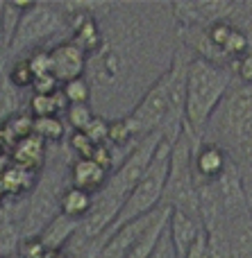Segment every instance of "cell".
<instances>
[{"instance_id": "13", "label": "cell", "mask_w": 252, "mask_h": 258, "mask_svg": "<svg viewBox=\"0 0 252 258\" xmlns=\"http://www.w3.org/2000/svg\"><path fill=\"white\" fill-rule=\"evenodd\" d=\"M45 154H48V143L41 136L32 134L25 141L16 143L12 147V163L18 168H25L30 172H39L45 163Z\"/></svg>"}, {"instance_id": "30", "label": "cell", "mask_w": 252, "mask_h": 258, "mask_svg": "<svg viewBox=\"0 0 252 258\" xmlns=\"http://www.w3.org/2000/svg\"><path fill=\"white\" fill-rule=\"evenodd\" d=\"M7 45H0V86H3V82L7 80Z\"/></svg>"}, {"instance_id": "23", "label": "cell", "mask_w": 252, "mask_h": 258, "mask_svg": "<svg viewBox=\"0 0 252 258\" xmlns=\"http://www.w3.org/2000/svg\"><path fill=\"white\" fill-rule=\"evenodd\" d=\"M30 113L32 118H48V116H57L59 111V104L57 98L53 95H32L30 100Z\"/></svg>"}, {"instance_id": "22", "label": "cell", "mask_w": 252, "mask_h": 258, "mask_svg": "<svg viewBox=\"0 0 252 258\" xmlns=\"http://www.w3.org/2000/svg\"><path fill=\"white\" fill-rule=\"evenodd\" d=\"M93 118H95V113L91 109V104H71L66 111V120L73 127V132H84Z\"/></svg>"}, {"instance_id": "25", "label": "cell", "mask_w": 252, "mask_h": 258, "mask_svg": "<svg viewBox=\"0 0 252 258\" xmlns=\"http://www.w3.org/2000/svg\"><path fill=\"white\" fill-rule=\"evenodd\" d=\"M84 134L95 143V145H105L109 141V120L103 116H95L91 125L84 129Z\"/></svg>"}, {"instance_id": "18", "label": "cell", "mask_w": 252, "mask_h": 258, "mask_svg": "<svg viewBox=\"0 0 252 258\" xmlns=\"http://www.w3.org/2000/svg\"><path fill=\"white\" fill-rule=\"evenodd\" d=\"M34 134L43 138L45 143H62L66 136V127H64L59 116L34 118Z\"/></svg>"}, {"instance_id": "11", "label": "cell", "mask_w": 252, "mask_h": 258, "mask_svg": "<svg viewBox=\"0 0 252 258\" xmlns=\"http://www.w3.org/2000/svg\"><path fill=\"white\" fill-rule=\"evenodd\" d=\"M82 227V220H75V218H68V215L59 213L48 227L43 229V233L39 236L41 245L45 247L48 254H55V251H64L68 245L73 242V238L77 236Z\"/></svg>"}, {"instance_id": "17", "label": "cell", "mask_w": 252, "mask_h": 258, "mask_svg": "<svg viewBox=\"0 0 252 258\" xmlns=\"http://www.w3.org/2000/svg\"><path fill=\"white\" fill-rule=\"evenodd\" d=\"M21 91L9 82V77L3 82L0 86V125H5L7 120H12L14 116H18V109H21Z\"/></svg>"}, {"instance_id": "24", "label": "cell", "mask_w": 252, "mask_h": 258, "mask_svg": "<svg viewBox=\"0 0 252 258\" xmlns=\"http://www.w3.org/2000/svg\"><path fill=\"white\" fill-rule=\"evenodd\" d=\"M68 143H71V150L77 154V159H91L95 147H98L84 132H73L71 138H68Z\"/></svg>"}, {"instance_id": "8", "label": "cell", "mask_w": 252, "mask_h": 258, "mask_svg": "<svg viewBox=\"0 0 252 258\" xmlns=\"http://www.w3.org/2000/svg\"><path fill=\"white\" fill-rule=\"evenodd\" d=\"M50 68H53V75L62 84H66L71 80L84 77L89 68V54L73 41H62L55 48H50Z\"/></svg>"}, {"instance_id": "1", "label": "cell", "mask_w": 252, "mask_h": 258, "mask_svg": "<svg viewBox=\"0 0 252 258\" xmlns=\"http://www.w3.org/2000/svg\"><path fill=\"white\" fill-rule=\"evenodd\" d=\"M232 86V71L209 59L193 57L186 71V129L193 136H203L216 109L225 102Z\"/></svg>"}, {"instance_id": "20", "label": "cell", "mask_w": 252, "mask_h": 258, "mask_svg": "<svg viewBox=\"0 0 252 258\" xmlns=\"http://www.w3.org/2000/svg\"><path fill=\"white\" fill-rule=\"evenodd\" d=\"M62 91L66 93L71 104H89L91 95H93L91 82L86 80V77H77V80L66 82V84H62Z\"/></svg>"}, {"instance_id": "33", "label": "cell", "mask_w": 252, "mask_h": 258, "mask_svg": "<svg viewBox=\"0 0 252 258\" xmlns=\"http://www.w3.org/2000/svg\"><path fill=\"white\" fill-rule=\"evenodd\" d=\"M245 195H248V202H250V206H252V188L245 186Z\"/></svg>"}, {"instance_id": "2", "label": "cell", "mask_w": 252, "mask_h": 258, "mask_svg": "<svg viewBox=\"0 0 252 258\" xmlns=\"http://www.w3.org/2000/svg\"><path fill=\"white\" fill-rule=\"evenodd\" d=\"M171 154H173V143L164 138L157 147L153 163L148 165L145 174L141 177V181L134 186V190L130 192V197L125 200L118 218L114 220V224L109 227L107 233L121 229L123 224L134 222L139 218L155 213L157 209L164 206V192H166L168 174H171Z\"/></svg>"}, {"instance_id": "21", "label": "cell", "mask_w": 252, "mask_h": 258, "mask_svg": "<svg viewBox=\"0 0 252 258\" xmlns=\"http://www.w3.org/2000/svg\"><path fill=\"white\" fill-rule=\"evenodd\" d=\"M109 145L112 147H121V145H130V143H139L132 134V127L127 122V118H114L109 120Z\"/></svg>"}, {"instance_id": "5", "label": "cell", "mask_w": 252, "mask_h": 258, "mask_svg": "<svg viewBox=\"0 0 252 258\" xmlns=\"http://www.w3.org/2000/svg\"><path fill=\"white\" fill-rule=\"evenodd\" d=\"M68 186H64L62 179L50 174V179H41L39 186L32 192V200L27 204L25 218L21 222V238L34 240L43 233V229L62 213V195Z\"/></svg>"}, {"instance_id": "26", "label": "cell", "mask_w": 252, "mask_h": 258, "mask_svg": "<svg viewBox=\"0 0 252 258\" xmlns=\"http://www.w3.org/2000/svg\"><path fill=\"white\" fill-rule=\"evenodd\" d=\"M27 61H30V68L36 77L53 73V68H50V50H43V48L34 50V52L27 54Z\"/></svg>"}, {"instance_id": "32", "label": "cell", "mask_w": 252, "mask_h": 258, "mask_svg": "<svg viewBox=\"0 0 252 258\" xmlns=\"http://www.w3.org/2000/svg\"><path fill=\"white\" fill-rule=\"evenodd\" d=\"M45 258H71V256H68L66 251H55V254H48Z\"/></svg>"}, {"instance_id": "29", "label": "cell", "mask_w": 252, "mask_h": 258, "mask_svg": "<svg viewBox=\"0 0 252 258\" xmlns=\"http://www.w3.org/2000/svg\"><path fill=\"white\" fill-rule=\"evenodd\" d=\"M186 258H214L212 245H209V233H207V229H205V227H203V231H200L198 240H195L193 247L189 249Z\"/></svg>"}, {"instance_id": "31", "label": "cell", "mask_w": 252, "mask_h": 258, "mask_svg": "<svg viewBox=\"0 0 252 258\" xmlns=\"http://www.w3.org/2000/svg\"><path fill=\"white\" fill-rule=\"evenodd\" d=\"M7 200V190H5V183H3V174H0V204Z\"/></svg>"}, {"instance_id": "28", "label": "cell", "mask_w": 252, "mask_h": 258, "mask_svg": "<svg viewBox=\"0 0 252 258\" xmlns=\"http://www.w3.org/2000/svg\"><path fill=\"white\" fill-rule=\"evenodd\" d=\"M59 89H62V82H59L57 77L53 75V73L36 77L34 84H32V91H34V95H53V93H57Z\"/></svg>"}, {"instance_id": "15", "label": "cell", "mask_w": 252, "mask_h": 258, "mask_svg": "<svg viewBox=\"0 0 252 258\" xmlns=\"http://www.w3.org/2000/svg\"><path fill=\"white\" fill-rule=\"evenodd\" d=\"M232 258H252V222L245 215H239L230 231Z\"/></svg>"}, {"instance_id": "14", "label": "cell", "mask_w": 252, "mask_h": 258, "mask_svg": "<svg viewBox=\"0 0 252 258\" xmlns=\"http://www.w3.org/2000/svg\"><path fill=\"white\" fill-rule=\"evenodd\" d=\"M93 209V195L82 188L75 186H68L62 195V213L68 215V218H75V220H84L86 215L91 213Z\"/></svg>"}, {"instance_id": "4", "label": "cell", "mask_w": 252, "mask_h": 258, "mask_svg": "<svg viewBox=\"0 0 252 258\" xmlns=\"http://www.w3.org/2000/svg\"><path fill=\"white\" fill-rule=\"evenodd\" d=\"M66 18L64 12L55 5H43V3H30L27 9L23 12L21 21H18L16 34H14L12 43H9V52L18 54L27 48H34V45L48 41L50 36H55L57 32L64 30L66 25Z\"/></svg>"}, {"instance_id": "27", "label": "cell", "mask_w": 252, "mask_h": 258, "mask_svg": "<svg viewBox=\"0 0 252 258\" xmlns=\"http://www.w3.org/2000/svg\"><path fill=\"white\" fill-rule=\"evenodd\" d=\"M230 71L236 73V77L241 80V84H252V52H245L241 57H236L230 63Z\"/></svg>"}, {"instance_id": "16", "label": "cell", "mask_w": 252, "mask_h": 258, "mask_svg": "<svg viewBox=\"0 0 252 258\" xmlns=\"http://www.w3.org/2000/svg\"><path fill=\"white\" fill-rule=\"evenodd\" d=\"M36 172H30L25 168H18V165H9L7 170L3 172V183L5 190H7V197H21L25 192H30L34 186Z\"/></svg>"}, {"instance_id": "9", "label": "cell", "mask_w": 252, "mask_h": 258, "mask_svg": "<svg viewBox=\"0 0 252 258\" xmlns=\"http://www.w3.org/2000/svg\"><path fill=\"white\" fill-rule=\"evenodd\" d=\"M200 231H203L200 218L186 213V211L171 209V215H168V238H171L173 247H175L177 258H186L193 242L198 240Z\"/></svg>"}, {"instance_id": "7", "label": "cell", "mask_w": 252, "mask_h": 258, "mask_svg": "<svg viewBox=\"0 0 252 258\" xmlns=\"http://www.w3.org/2000/svg\"><path fill=\"white\" fill-rule=\"evenodd\" d=\"M157 213H159V209L155 211V213L145 215V218H139V220H134V222L123 224L121 229H116V231H112V233H103V236H107V242H105L98 258H127L132 254V249L136 247V242L148 231V227L155 222Z\"/></svg>"}, {"instance_id": "12", "label": "cell", "mask_w": 252, "mask_h": 258, "mask_svg": "<svg viewBox=\"0 0 252 258\" xmlns=\"http://www.w3.org/2000/svg\"><path fill=\"white\" fill-rule=\"evenodd\" d=\"M71 186L98 195L109 181V172L93 159H75L71 165Z\"/></svg>"}, {"instance_id": "6", "label": "cell", "mask_w": 252, "mask_h": 258, "mask_svg": "<svg viewBox=\"0 0 252 258\" xmlns=\"http://www.w3.org/2000/svg\"><path fill=\"white\" fill-rule=\"evenodd\" d=\"M221 127L236 145L252 150V84H241L221 104Z\"/></svg>"}, {"instance_id": "10", "label": "cell", "mask_w": 252, "mask_h": 258, "mask_svg": "<svg viewBox=\"0 0 252 258\" xmlns=\"http://www.w3.org/2000/svg\"><path fill=\"white\" fill-rule=\"evenodd\" d=\"M227 159L225 150L216 143H203V145H195L193 152V170H195V179L198 181H209L214 183L223 172H225Z\"/></svg>"}, {"instance_id": "3", "label": "cell", "mask_w": 252, "mask_h": 258, "mask_svg": "<svg viewBox=\"0 0 252 258\" xmlns=\"http://www.w3.org/2000/svg\"><path fill=\"white\" fill-rule=\"evenodd\" d=\"M193 134L184 127L182 136L173 143L171 154V174H168L166 192H164V206L200 218V192H198V179L193 170Z\"/></svg>"}, {"instance_id": "19", "label": "cell", "mask_w": 252, "mask_h": 258, "mask_svg": "<svg viewBox=\"0 0 252 258\" xmlns=\"http://www.w3.org/2000/svg\"><path fill=\"white\" fill-rule=\"evenodd\" d=\"M7 77L18 91L32 89V84H34V80H36V75L32 73V68H30L27 57H18L16 61L7 68Z\"/></svg>"}]
</instances>
